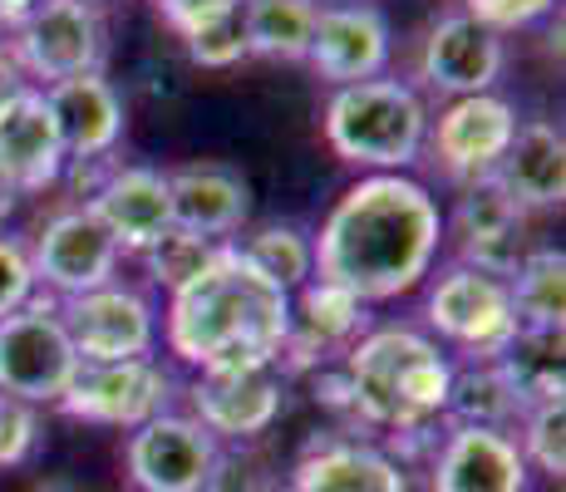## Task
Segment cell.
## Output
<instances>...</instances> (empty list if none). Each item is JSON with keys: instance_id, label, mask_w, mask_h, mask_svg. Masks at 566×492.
<instances>
[{"instance_id": "cell-19", "label": "cell", "mask_w": 566, "mask_h": 492, "mask_svg": "<svg viewBox=\"0 0 566 492\" xmlns=\"http://www.w3.org/2000/svg\"><path fill=\"white\" fill-rule=\"evenodd\" d=\"M291 492H413L409 473L379 443L331 429L296 453L286 473Z\"/></svg>"}, {"instance_id": "cell-29", "label": "cell", "mask_w": 566, "mask_h": 492, "mask_svg": "<svg viewBox=\"0 0 566 492\" xmlns=\"http://www.w3.org/2000/svg\"><path fill=\"white\" fill-rule=\"evenodd\" d=\"M315 15H321V0H247L242 6L247 45L261 60L306 64Z\"/></svg>"}, {"instance_id": "cell-3", "label": "cell", "mask_w": 566, "mask_h": 492, "mask_svg": "<svg viewBox=\"0 0 566 492\" xmlns=\"http://www.w3.org/2000/svg\"><path fill=\"white\" fill-rule=\"evenodd\" d=\"M345 379L355 394V419L365 433H405L423 423H443L453 355L423 325H369L345 349Z\"/></svg>"}, {"instance_id": "cell-42", "label": "cell", "mask_w": 566, "mask_h": 492, "mask_svg": "<svg viewBox=\"0 0 566 492\" xmlns=\"http://www.w3.org/2000/svg\"><path fill=\"white\" fill-rule=\"evenodd\" d=\"M84 6H94V10H99V6H108V0H84Z\"/></svg>"}, {"instance_id": "cell-6", "label": "cell", "mask_w": 566, "mask_h": 492, "mask_svg": "<svg viewBox=\"0 0 566 492\" xmlns=\"http://www.w3.org/2000/svg\"><path fill=\"white\" fill-rule=\"evenodd\" d=\"M74 375H80V355L60 325L54 295H30L15 315L0 321V394L45 409L64 399Z\"/></svg>"}, {"instance_id": "cell-13", "label": "cell", "mask_w": 566, "mask_h": 492, "mask_svg": "<svg viewBox=\"0 0 566 492\" xmlns=\"http://www.w3.org/2000/svg\"><path fill=\"white\" fill-rule=\"evenodd\" d=\"M369 325H375V315H369L365 301L311 276L291 295V335L276 355V369L286 379H296V375H315L325 365H340L345 349L360 341Z\"/></svg>"}, {"instance_id": "cell-36", "label": "cell", "mask_w": 566, "mask_h": 492, "mask_svg": "<svg viewBox=\"0 0 566 492\" xmlns=\"http://www.w3.org/2000/svg\"><path fill=\"white\" fill-rule=\"evenodd\" d=\"M232 10H242V0H158V15L168 20L182 40H188L192 30L212 25V20L232 15Z\"/></svg>"}, {"instance_id": "cell-24", "label": "cell", "mask_w": 566, "mask_h": 492, "mask_svg": "<svg viewBox=\"0 0 566 492\" xmlns=\"http://www.w3.org/2000/svg\"><path fill=\"white\" fill-rule=\"evenodd\" d=\"M503 182V192L513 197L522 212H557L566 202V138L562 124L547 118H527L517 124L513 144H507L503 163L493 172Z\"/></svg>"}, {"instance_id": "cell-43", "label": "cell", "mask_w": 566, "mask_h": 492, "mask_svg": "<svg viewBox=\"0 0 566 492\" xmlns=\"http://www.w3.org/2000/svg\"><path fill=\"white\" fill-rule=\"evenodd\" d=\"M331 6H355V0H331Z\"/></svg>"}, {"instance_id": "cell-15", "label": "cell", "mask_w": 566, "mask_h": 492, "mask_svg": "<svg viewBox=\"0 0 566 492\" xmlns=\"http://www.w3.org/2000/svg\"><path fill=\"white\" fill-rule=\"evenodd\" d=\"M395 54V25L375 0H355V6H321L311 30L306 64L321 74L331 90L345 84L379 80Z\"/></svg>"}, {"instance_id": "cell-28", "label": "cell", "mask_w": 566, "mask_h": 492, "mask_svg": "<svg viewBox=\"0 0 566 492\" xmlns=\"http://www.w3.org/2000/svg\"><path fill=\"white\" fill-rule=\"evenodd\" d=\"M232 247L247 266L261 271L271 286H281L286 295H296L315 276V247L301 222H261Z\"/></svg>"}, {"instance_id": "cell-34", "label": "cell", "mask_w": 566, "mask_h": 492, "mask_svg": "<svg viewBox=\"0 0 566 492\" xmlns=\"http://www.w3.org/2000/svg\"><path fill=\"white\" fill-rule=\"evenodd\" d=\"M552 10H557V0H463V15L478 20L483 30H493L497 40L513 35V30H532Z\"/></svg>"}, {"instance_id": "cell-20", "label": "cell", "mask_w": 566, "mask_h": 492, "mask_svg": "<svg viewBox=\"0 0 566 492\" xmlns=\"http://www.w3.org/2000/svg\"><path fill=\"white\" fill-rule=\"evenodd\" d=\"M522 222H527V212L503 192V182L478 178V182H463L453 222H443V232L453 227L463 266H478V271H488V276L507 281L517 271V261L527 257V247H522Z\"/></svg>"}, {"instance_id": "cell-35", "label": "cell", "mask_w": 566, "mask_h": 492, "mask_svg": "<svg viewBox=\"0 0 566 492\" xmlns=\"http://www.w3.org/2000/svg\"><path fill=\"white\" fill-rule=\"evenodd\" d=\"M35 295V271H30V251L25 242L0 232V321L15 315L20 305Z\"/></svg>"}, {"instance_id": "cell-4", "label": "cell", "mask_w": 566, "mask_h": 492, "mask_svg": "<svg viewBox=\"0 0 566 492\" xmlns=\"http://www.w3.org/2000/svg\"><path fill=\"white\" fill-rule=\"evenodd\" d=\"M325 144L345 163L369 172H409L423 158V138H429V104L405 80H365L345 84L325 98Z\"/></svg>"}, {"instance_id": "cell-38", "label": "cell", "mask_w": 566, "mask_h": 492, "mask_svg": "<svg viewBox=\"0 0 566 492\" xmlns=\"http://www.w3.org/2000/svg\"><path fill=\"white\" fill-rule=\"evenodd\" d=\"M50 0H0V25L6 30H15V25H25L35 10H45Z\"/></svg>"}, {"instance_id": "cell-17", "label": "cell", "mask_w": 566, "mask_h": 492, "mask_svg": "<svg viewBox=\"0 0 566 492\" xmlns=\"http://www.w3.org/2000/svg\"><path fill=\"white\" fill-rule=\"evenodd\" d=\"M64 182V148L35 84L0 98V188L25 197Z\"/></svg>"}, {"instance_id": "cell-39", "label": "cell", "mask_w": 566, "mask_h": 492, "mask_svg": "<svg viewBox=\"0 0 566 492\" xmlns=\"http://www.w3.org/2000/svg\"><path fill=\"white\" fill-rule=\"evenodd\" d=\"M15 90H25V74H20V64L10 60L6 40H0V98H10Z\"/></svg>"}, {"instance_id": "cell-37", "label": "cell", "mask_w": 566, "mask_h": 492, "mask_svg": "<svg viewBox=\"0 0 566 492\" xmlns=\"http://www.w3.org/2000/svg\"><path fill=\"white\" fill-rule=\"evenodd\" d=\"M311 379V399H315V409H325V414H335V419H345L350 429H360V419H355V394H350V379H345V369L340 365H325V369H315Z\"/></svg>"}, {"instance_id": "cell-7", "label": "cell", "mask_w": 566, "mask_h": 492, "mask_svg": "<svg viewBox=\"0 0 566 492\" xmlns=\"http://www.w3.org/2000/svg\"><path fill=\"white\" fill-rule=\"evenodd\" d=\"M60 325L80 365H118V359L158 355V305L154 295L128 281H108L99 291L60 301Z\"/></svg>"}, {"instance_id": "cell-26", "label": "cell", "mask_w": 566, "mask_h": 492, "mask_svg": "<svg viewBox=\"0 0 566 492\" xmlns=\"http://www.w3.org/2000/svg\"><path fill=\"white\" fill-rule=\"evenodd\" d=\"M522 419V404L507 385L497 359H473V365H453L449 404H443V423H468V429H503Z\"/></svg>"}, {"instance_id": "cell-2", "label": "cell", "mask_w": 566, "mask_h": 492, "mask_svg": "<svg viewBox=\"0 0 566 492\" xmlns=\"http://www.w3.org/2000/svg\"><path fill=\"white\" fill-rule=\"evenodd\" d=\"M291 335V295L252 271L227 242L212 271L188 291L168 295L158 315V341L188 369H252L276 365Z\"/></svg>"}, {"instance_id": "cell-41", "label": "cell", "mask_w": 566, "mask_h": 492, "mask_svg": "<svg viewBox=\"0 0 566 492\" xmlns=\"http://www.w3.org/2000/svg\"><path fill=\"white\" fill-rule=\"evenodd\" d=\"M266 492H291V488H286V478H276V483H271Z\"/></svg>"}, {"instance_id": "cell-33", "label": "cell", "mask_w": 566, "mask_h": 492, "mask_svg": "<svg viewBox=\"0 0 566 492\" xmlns=\"http://www.w3.org/2000/svg\"><path fill=\"white\" fill-rule=\"evenodd\" d=\"M45 443V419L35 404L0 394V468H30Z\"/></svg>"}, {"instance_id": "cell-22", "label": "cell", "mask_w": 566, "mask_h": 492, "mask_svg": "<svg viewBox=\"0 0 566 492\" xmlns=\"http://www.w3.org/2000/svg\"><path fill=\"white\" fill-rule=\"evenodd\" d=\"M172 188V227L212 237V242H237L252 222V182L232 163H182L168 172Z\"/></svg>"}, {"instance_id": "cell-12", "label": "cell", "mask_w": 566, "mask_h": 492, "mask_svg": "<svg viewBox=\"0 0 566 492\" xmlns=\"http://www.w3.org/2000/svg\"><path fill=\"white\" fill-rule=\"evenodd\" d=\"M286 385L276 365H252V369H202L188 385L192 419L212 433L217 443H256L271 433V423L286 409Z\"/></svg>"}, {"instance_id": "cell-5", "label": "cell", "mask_w": 566, "mask_h": 492, "mask_svg": "<svg viewBox=\"0 0 566 492\" xmlns=\"http://www.w3.org/2000/svg\"><path fill=\"white\" fill-rule=\"evenodd\" d=\"M423 331L449 349L453 365L497 359L517 335L513 291H507L503 276H488V271L453 261L439 276H429V291H423Z\"/></svg>"}, {"instance_id": "cell-10", "label": "cell", "mask_w": 566, "mask_h": 492, "mask_svg": "<svg viewBox=\"0 0 566 492\" xmlns=\"http://www.w3.org/2000/svg\"><path fill=\"white\" fill-rule=\"evenodd\" d=\"M25 251H30V271H35V291L45 286L54 301H70V295L99 291L108 281H118V261H124L108 227L84 202L45 217L35 247Z\"/></svg>"}, {"instance_id": "cell-1", "label": "cell", "mask_w": 566, "mask_h": 492, "mask_svg": "<svg viewBox=\"0 0 566 492\" xmlns=\"http://www.w3.org/2000/svg\"><path fill=\"white\" fill-rule=\"evenodd\" d=\"M443 237V207L419 178L369 172L335 197L321 232H311L315 276L365 305L399 301L433 276Z\"/></svg>"}, {"instance_id": "cell-16", "label": "cell", "mask_w": 566, "mask_h": 492, "mask_svg": "<svg viewBox=\"0 0 566 492\" xmlns=\"http://www.w3.org/2000/svg\"><path fill=\"white\" fill-rule=\"evenodd\" d=\"M507 70V50L493 30H483L478 20H468L463 10L439 15L423 30L419 45V80L443 98H473L493 94L497 80Z\"/></svg>"}, {"instance_id": "cell-11", "label": "cell", "mask_w": 566, "mask_h": 492, "mask_svg": "<svg viewBox=\"0 0 566 492\" xmlns=\"http://www.w3.org/2000/svg\"><path fill=\"white\" fill-rule=\"evenodd\" d=\"M222 443L192 414H158L154 423L128 433L124 473L134 492H207Z\"/></svg>"}, {"instance_id": "cell-8", "label": "cell", "mask_w": 566, "mask_h": 492, "mask_svg": "<svg viewBox=\"0 0 566 492\" xmlns=\"http://www.w3.org/2000/svg\"><path fill=\"white\" fill-rule=\"evenodd\" d=\"M178 399V379L163 359H118V365H80L74 385L64 389V399L54 404L60 414L94 429H144L158 414L172 409Z\"/></svg>"}, {"instance_id": "cell-18", "label": "cell", "mask_w": 566, "mask_h": 492, "mask_svg": "<svg viewBox=\"0 0 566 492\" xmlns=\"http://www.w3.org/2000/svg\"><path fill=\"white\" fill-rule=\"evenodd\" d=\"M423 473H429V492H527L532 483L513 433L468 429V423L443 429Z\"/></svg>"}, {"instance_id": "cell-14", "label": "cell", "mask_w": 566, "mask_h": 492, "mask_svg": "<svg viewBox=\"0 0 566 492\" xmlns=\"http://www.w3.org/2000/svg\"><path fill=\"white\" fill-rule=\"evenodd\" d=\"M513 134H517V108L503 94H473V98H449L439 108V118H429L423 148L433 153V163L453 182H478L497 172Z\"/></svg>"}, {"instance_id": "cell-31", "label": "cell", "mask_w": 566, "mask_h": 492, "mask_svg": "<svg viewBox=\"0 0 566 492\" xmlns=\"http://www.w3.org/2000/svg\"><path fill=\"white\" fill-rule=\"evenodd\" d=\"M517 453L527 473H542L547 483L566 478V404H542V409L522 414V439Z\"/></svg>"}, {"instance_id": "cell-21", "label": "cell", "mask_w": 566, "mask_h": 492, "mask_svg": "<svg viewBox=\"0 0 566 492\" xmlns=\"http://www.w3.org/2000/svg\"><path fill=\"white\" fill-rule=\"evenodd\" d=\"M84 207L108 227V237L118 242L124 257H138L172 227L168 172L154 168V163H114V172Z\"/></svg>"}, {"instance_id": "cell-44", "label": "cell", "mask_w": 566, "mask_h": 492, "mask_svg": "<svg viewBox=\"0 0 566 492\" xmlns=\"http://www.w3.org/2000/svg\"><path fill=\"white\" fill-rule=\"evenodd\" d=\"M0 35H6V25H0Z\"/></svg>"}, {"instance_id": "cell-23", "label": "cell", "mask_w": 566, "mask_h": 492, "mask_svg": "<svg viewBox=\"0 0 566 492\" xmlns=\"http://www.w3.org/2000/svg\"><path fill=\"white\" fill-rule=\"evenodd\" d=\"M50 104V118L60 128L64 163H94L114 158V148L124 144V98L104 80V74H80L40 90Z\"/></svg>"}, {"instance_id": "cell-40", "label": "cell", "mask_w": 566, "mask_h": 492, "mask_svg": "<svg viewBox=\"0 0 566 492\" xmlns=\"http://www.w3.org/2000/svg\"><path fill=\"white\" fill-rule=\"evenodd\" d=\"M25 492H84V488L70 483V478H40V483H30Z\"/></svg>"}, {"instance_id": "cell-25", "label": "cell", "mask_w": 566, "mask_h": 492, "mask_svg": "<svg viewBox=\"0 0 566 492\" xmlns=\"http://www.w3.org/2000/svg\"><path fill=\"white\" fill-rule=\"evenodd\" d=\"M562 331H517L513 345L497 355L522 414L542 404H566V355Z\"/></svg>"}, {"instance_id": "cell-27", "label": "cell", "mask_w": 566, "mask_h": 492, "mask_svg": "<svg viewBox=\"0 0 566 492\" xmlns=\"http://www.w3.org/2000/svg\"><path fill=\"white\" fill-rule=\"evenodd\" d=\"M517 331H562L566 325V251L527 247L517 271L507 276Z\"/></svg>"}, {"instance_id": "cell-32", "label": "cell", "mask_w": 566, "mask_h": 492, "mask_svg": "<svg viewBox=\"0 0 566 492\" xmlns=\"http://www.w3.org/2000/svg\"><path fill=\"white\" fill-rule=\"evenodd\" d=\"M242 6H247V0H242ZM182 45H188V60L202 64V70H232V64H242L247 54H252V45H247V20H242V10H232V15L212 20V25H202V30H192Z\"/></svg>"}, {"instance_id": "cell-9", "label": "cell", "mask_w": 566, "mask_h": 492, "mask_svg": "<svg viewBox=\"0 0 566 492\" xmlns=\"http://www.w3.org/2000/svg\"><path fill=\"white\" fill-rule=\"evenodd\" d=\"M10 60L20 64L25 84L50 90V84L80 80V74L104 70V15L84 0H50L45 10L10 30L6 40Z\"/></svg>"}, {"instance_id": "cell-30", "label": "cell", "mask_w": 566, "mask_h": 492, "mask_svg": "<svg viewBox=\"0 0 566 492\" xmlns=\"http://www.w3.org/2000/svg\"><path fill=\"white\" fill-rule=\"evenodd\" d=\"M227 242H212V237H198V232H182V227H168V232L158 237L148 251H138V261H144V276L154 291H188L198 276L212 271V261L222 257Z\"/></svg>"}]
</instances>
